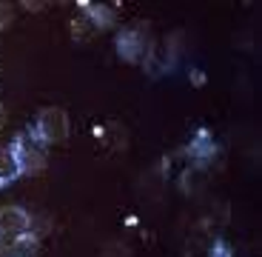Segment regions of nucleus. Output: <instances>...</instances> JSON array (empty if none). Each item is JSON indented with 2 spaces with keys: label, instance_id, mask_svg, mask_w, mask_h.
Masks as SVG:
<instances>
[{
  "label": "nucleus",
  "instance_id": "obj_3",
  "mask_svg": "<svg viewBox=\"0 0 262 257\" xmlns=\"http://www.w3.org/2000/svg\"><path fill=\"white\" fill-rule=\"evenodd\" d=\"M148 49H151V43H148L145 26H128L123 32H117V54L125 63H143Z\"/></svg>",
  "mask_w": 262,
  "mask_h": 257
},
{
  "label": "nucleus",
  "instance_id": "obj_7",
  "mask_svg": "<svg viewBox=\"0 0 262 257\" xmlns=\"http://www.w3.org/2000/svg\"><path fill=\"white\" fill-rule=\"evenodd\" d=\"M185 154L194 157L196 163H205V160L214 157V154H216V143H214V137H211L208 129H196V134H194V140H191V146L185 149Z\"/></svg>",
  "mask_w": 262,
  "mask_h": 257
},
{
  "label": "nucleus",
  "instance_id": "obj_8",
  "mask_svg": "<svg viewBox=\"0 0 262 257\" xmlns=\"http://www.w3.org/2000/svg\"><path fill=\"white\" fill-rule=\"evenodd\" d=\"M20 174H23V171H20V163H17V157H14V152L12 149H0V189L14 183Z\"/></svg>",
  "mask_w": 262,
  "mask_h": 257
},
{
  "label": "nucleus",
  "instance_id": "obj_14",
  "mask_svg": "<svg viewBox=\"0 0 262 257\" xmlns=\"http://www.w3.org/2000/svg\"><path fill=\"white\" fill-rule=\"evenodd\" d=\"M12 17H14L12 6H9V3H0V29H6L9 23H12Z\"/></svg>",
  "mask_w": 262,
  "mask_h": 257
},
{
  "label": "nucleus",
  "instance_id": "obj_6",
  "mask_svg": "<svg viewBox=\"0 0 262 257\" xmlns=\"http://www.w3.org/2000/svg\"><path fill=\"white\" fill-rule=\"evenodd\" d=\"M80 12H83V17L92 23L94 29H112L114 26V9L112 6H103V3H89V0H80L77 3Z\"/></svg>",
  "mask_w": 262,
  "mask_h": 257
},
{
  "label": "nucleus",
  "instance_id": "obj_16",
  "mask_svg": "<svg viewBox=\"0 0 262 257\" xmlns=\"http://www.w3.org/2000/svg\"><path fill=\"white\" fill-rule=\"evenodd\" d=\"M3 120H6V109L0 106V126H3Z\"/></svg>",
  "mask_w": 262,
  "mask_h": 257
},
{
  "label": "nucleus",
  "instance_id": "obj_4",
  "mask_svg": "<svg viewBox=\"0 0 262 257\" xmlns=\"http://www.w3.org/2000/svg\"><path fill=\"white\" fill-rule=\"evenodd\" d=\"M174 40H177V34L171 40H165L163 46H151L148 54H145L143 60V69L148 77H163V74H168V69L174 66V57H177V52H174Z\"/></svg>",
  "mask_w": 262,
  "mask_h": 257
},
{
  "label": "nucleus",
  "instance_id": "obj_11",
  "mask_svg": "<svg viewBox=\"0 0 262 257\" xmlns=\"http://www.w3.org/2000/svg\"><path fill=\"white\" fill-rule=\"evenodd\" d=\"M92 34H94V26L83 17V14L72 20V37H74V40H80V43H83V40H89Z\"/></svg>",
  "mask_w": 262,
  "mask_h": 257
},
{
  "label": "nucleus",
  "instance_id": "obj_10",
  "mask_svg": "<svg viewBox=\"0 0 262 257\" xmlns=\"http://www.w3.org/2000/svg\"><path fill=\"white\" fill-rule=\"evenodd\" d=\"M203 183H205V169L203 166H188V169L183 171V177H180V186H183L185 194L203 189Z\"/></svg>",
  "mask_w": 262,
  "mask_h": 257
},
{
  "label": "nucleus",
  "instance_id": "obj_9",
  "mask_svg": "<svg viewBox=\"0 0 262 257\" xmlns=\"http://www.w3.org/2000/svg\"><path fill=\"white\" fill-rule=\"evenodd\" d=\"M34 249H37V234H32V231H20V234H14V240H12L14 257H32Z\"/></svg>",
  "mask_w": 262,
  "mask_h": 257
},
{
  "label": "nucleus",
  "instance_id": "obj_15",
  "mask_svg": "<svg viewBox=\"0 0 262 257\" xmlns=\"http://www.w3.org/2000/svg\"><path fill=\"white\" fill-rule=\"evenodd\" d=\"M191 83H194V86H205V72H203V69H191Z\"/></svg>",
  "mask_w": 262,
  "mask_h": 257
},
{
  "label": "nucleus",
  "instance_id": "obj_13",
  "mask_svg": "<svg viewBox=\"0 0 262 257\" xmlns=\"http://www.w3.org/2000/svg\"><path fill=\"white\" fill-rule=\"evenodd\" d=\"M211 257H234V251H231V246L225 243V240H214V246H211Z\"/></svg>",
  "mask_w": 262,
  "mask_h": 257
},
{
  "label": "nucleus",
  "instance_id": "obj_12",
  "mask_svg": "<svg viewBox=\"0 0 262 257\" xmlns=\"http://www.w3.org/2000/svg\"><path fill=\"white\" fill-rule=\"evenodd\" d=\"M103 257H131V251H128V246H123V243H105Z\"/></svg>",
  "mask_w": 262,
  "mask_h": 257
},
{
  "label": "nucleus",
  "instance_id": "obj_2",
  "mask_svg": "<svg viewBox=\"0 0 262 257\" xmlns=\"http://www.w3.org/2000/svg\"><path fill=\"white\" fill-rule=\"evenodd\" d=\"M12 152L20 163L23 174H37V171L46 169V152H43V143H37V137L29 132L17 134L12 143Z\"/></svg>",
  "mask_w": 262,
  "mask_h": 257
},
{
  "label": "nucleus",
  "instance_id": "obj_5",
  "mask_svg": "<svg viewBox=\"0 0 262 257\" xmlns=\"http://www.w3.org/2000/svg\"><path fill=\"white\" fill-rule=\"evenodd\" d=\"M29 226H32V218L26 209H20V206L0 209V234H20V231H29Z\"/></svg>",
  "mask_w": 262,
  "mask_h": 257
},
{
  "label": "nucleus",
  "instance_id": "obj_1",
  "mask_svg": "<svg viewBox=\"0 0 262 257\" xmlns=\"http://www.w3.org/2000/svg\"><path fill=\"white\" fill-rule=\"evenodd\" d=\"M34 137L43 143L54 146V143H66L69 137V114L60 106H49L37 114V126H34Z\"/></svg>",
  "mask_w": 262,
  "mask_h": 257
}]
</instances>
